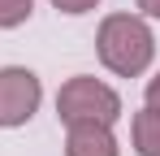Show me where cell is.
<instances>
[{"label":"cell","mask_w":160,"mask_h":156,"mask_svg":"<svg viewBox=\"0 0 160 156\" xmlns=\"http://www.w3.org/2000/svg\"><path fill=\"white\" fill-rule=\"evenodd\" d=\"M95 52H100L108 74L138 78L156 56V35L138 13H108L95 30Z\"/></svg>","instance_id":"6da1fadb"},{"label":"cell","mask_w":160,"mask_h":156,"mask_svg":"<svg viewBox=\"0 0 160 156\" xmlns=\"http://www.w3.org/2000/svg\"><path fill=\"white\" fill-rule=\"evenodd\" d=\"M56 117L65 126H78V122H100V126H112L121 117V96L100 82L91 74H74L61 91H56Z\"/></svg>","instance_id":"7a4b0ae2"},{"label":"cell","mask_w":160,"mask_h":156,"mask_svg":"<svg viewBox=\"0 0 160 156\" xmlns=\"http://www.w3.org/2000/svg\"><path fill=\"white\" fill-rule=\"evenodd\" d=\"M39 100H43V82L35 70L26 65H4L0 70V126H26L30 117L39 113Z\"/></svg>","instance_id":"3957f363"},{"label":"cell","mask_w":160,"mask_h":156,"mask_svg":"<svg viewBox=\"0 0 160 156\" xmlns=\"http://www.w3.org/2000/svg\"><path fill=\"white\" fill-rule=\"evenodd\" d=\"M65 156H121V148H117L112 126L78 122V126H69V134H65Z\"/></svg>","instance_id":"277c9868"},{"label":"cell","mask_w":160,"mask_h":156,"mask_svg":"<svg viewBox=\"0 0 160 156\" xmlns=\"http://www.w3.org/2000/svg\"><path fill=\"white\" fill-rule=\"evenodd\" d=\"M130 134H134V152H138V156H160V113H156V108L134 113Z\"/></svg>","instance_id":"5b68a950"},{"label":"cell","mask_w":160,"mask_h":156,"mask_svg":"<svg viewBox=\"0 0 160 156\" xmlns=\"http://www.w3.org/2000/svg\"><path fill=\"white\" fill-rule=\"evenodd\" d=\"M30 13H35V0H0V30L30 22Z\"/></svg>","instance_id":"8992f818"},{"label":"cell","mask_w":160,"mask_h":156,"mask_svg":"<svg viewBox=\"0 0 160 156\" xmlns=\"http://www.w3.org/2000/svg\"><path fill=\"white\" fill-rule=\"evenodd\" d=\"M100 0H52V9H61V13H69V18H78V13H91Z\"/></svg>","instance_id":"52a82bcc"},{"label":"cell","mask_w":160,"mask_h":156,"mask_svg":"<svg viewBox=\"0 0 160 156\" xmlns=\"http://www.w3.org/2000/svg\"><path fill=\"white\" fill-rule=\"evenodd\" d=\"M147 108H156V113H160V74L147 78Z\"/></svg>","instance_id":"ba28073f"},{"label":"cell","mask_w":160,"mask_h":156,"mask_svg":"<svg viewBox=\"0 0 160 156\" xmlns=\"http://www.w3.org/2000/svg\"><path fill=\"white\" fill-rule=\"evenodd\" d=\"M138 9H143V18H160V0H138Z\"/></svg>","instance_id":"9c48e42d"}]
</instances>
